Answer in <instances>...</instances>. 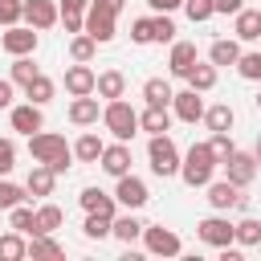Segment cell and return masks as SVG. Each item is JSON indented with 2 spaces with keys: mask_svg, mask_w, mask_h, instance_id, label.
<instances>
[{
  "mask_svg": "<svg viewBox=\"0 0 261 261\" xmlns=\"http://www.w3.org/2000/svg\"><path fill=\"white\" fill-rule=\"evenodd\" d=\"M220 163H216V155H212V147L208 143H196L192 151H188V159L179 163V175H184V184L188 188H204L208 179H212V171H216Z\"/></svg>",
  "mask_w": 261,
  "mask_h": 261,
  "instance_id": "obj_2",
  "label": "cell"
},
{
  "mask_svg": "<svg viewBox=\"0 0 261 261\" xmlns=\"http://www.w3.org/2000/svg\"><path fill=\"white\" fill-rule=\"evenodd\" d=\"M237 73L249 82H261V53H241L237 57Z\"/></svg>",
  "mask_w": 261,
  "mask_h": 261,
  "instance_id": "obj_37",
  "label": "cell"
},
{
  "mask_svg": "<svg viewBox=\"0 0 261 261\" xmlns=\"http://www.w3.org/2000/svg\"><path fill=\"white\" fill-rule=\"evenodd\" d=\"M208 147H212L216 163H224V159H228V155L237 151V147H232V139H228V130H212V143H208Z\"/></svg>",
  "mask_w": 261,
  "mask_h": 261,
  "instance_id": "obj_41",
  "label": "cell"
},
{
  "mask_svg": "<svg viewBox=\"0 0 261 261\" xmlns=\"http://www.w3.org/2000/svg\"><path fill=\"white\" fill-rule=\"evenodd\" d=\"M224 171H228V179H232L237 188H245V184H253V175H257V159H253L249 151H232V155L224 159Z\"/></svg>",
  "mask_w": 261,
  "mask_h": 261,
  "instance_id": "obj_10",
  "label": "cell"
},
{
  "mask_svg": "<svg viewBox=\"0 0 261 261\" xmlns=\"http://www.w3.org/2000/svg\"><path fill=\"white\" fill-rule=\"evenodd\" d=\"M232 33H237V41H257V37H261V12H257V8H241Z\"/></svg>",
  "mask_w": 261,
  "mask_h": 261,
  "instance_id": "obj_23",
  "label": "cell"
},
{
  "mask_svg": "<svg viewBox=\"0 0 261 261\" xmlns=\"http://www.w3.org/2000/svg\"><path fill=\"white\" fill-rule=\"evenodd\" d=\"M94 69L86 65V61H77V65H69L65 69V90L73 94V98H82V94H94Z\"/></svg>",
  "mask_w": 261,
  "mask_h": 261,
  "instance_id": "obj_14",
  "label": "cell"
},
{
  "mask_svg": "<svg viewBox=\"0 0 261 261\" xmlns=\"http://www.w3.org/2000/svg\"><path fill=\"white\" fill-rule=\"evenodd\" d=\"M200 57H196V45L192 41H175L171 45V57H167V69L175 73V77H188V69L196 65Z\"/></svg>",
  "mask_w": 261,
  "mask_h": 261,
  "instance_id": "obj_16",
  "label": "cell"
},
{
  "mask_svg": "<svg viewBox=\"0 0 261 261\" xmlns=\"http://www.w3.org/2000/svg\"><path fill=\"white\" fill-rule=\"evenodd\" d=\"M155 12H175V8H184V0H147Z\"/></svg>",
  "mask_w": 261,
  "mask_h": 261,
  "instance_id": "obj_49",
  "label": "cell"
},
{
  "mask_svg": "<svg viewBox=\"0 0 261 261\" xmlns=\"http://www.w3.org/2000/svg\"><path fill=\"white\" fill-rule=\"evenodd\" d=\"M98 4H106L110 12H122V4H126V0H98Z\"/></svg>",
  "mask_w": 261,
  "mask_h": 261,
  "instance_id": "obj_52",
  "label": "cell"
},
{
  "mask_svg": "<svg viewBox=\"0 0 261 261\" xmlns=\"http://www.w3.org/2000/svg\"><path fill=\"white\" fill-rule=\"evenodd\" d=\"M94 49H98V41H94L90 33H77V37L69 41V57H73V61H90Z\"/></svg>",
  "mask_w": 261,
  "mask_h": 261,
  "instance_id": "obj_35",
  "label": "cell"
},
{
  "mask_svg": "<svg viewBox=\"0 0 261 261\" xmlns=\"http://www.w3.org/2000/svg\"><path fill=\"white\" fill-rule=\"evenodd\" d=\"M12 106V82H0V110Z\"/></svg>",
  "mask_w": 261,
  "mask_h": 261,
  "instance_id": "obj_51",
  "label": "cell"
},
{
  "mask_svg": "<svg viewBox=\"0 0 261 261\" xmlns=\"http://www.w3.org/2000/svg\"><path fill=\"white\" fill-rule=\"evenodd\" d=\"M143 98H147V106H171L175 90H171L163 77H151V82H143Z\"/></svg>",
  "mask_w": 261,
  "mask_h": 261,
  "instance_id": "obj_24",
  "label": "cell"
},
{
  "mask_svg": "<svg viewBox=\"0 0 261 261\" xmlns=\"http://www.w3.org/2000/svg\"><path fill=\"white\" fill-rule=\"evenodd\" d=\"M24 20H29L33 29H53V24H57L53 0H24Z\"/></svg>",
  "mask_w": 261,
  "mask_h": 261,
  "instance_id": "obj_17",
  "label": "cell"
},
{
  "mask_svg": "<svg viewBox=\"0 0 261 261\" xmlns=\"http://www.w3.org/2000/svg\"><path fill=\"white\" fill-rule=\"evenodd\" d=\"M0 45H4L12 57H24V53H33V49H37V33H33V24H29V29L8 24V33L0 37Z\"/></svg>",
  "mask_w": 261,
  "mask_h": 261,
  "instance_id": "obj_13",
  "label": "cell"
},
{
  "mask_svg": "<svg viewBox=\"0 0 261 261\" xmlns=\"http://www.w3.org/2000/svg\"><path fill=\"white\" fill-rule=\"evenodd\" d=\"M29 257H65V249L57 241H49V232H33L29 241Z\"/></svg>",
  "mask_w": 261,
  "mask_h": 261,
  "instance_id": "obj_32",
  "label": "cell"
},
{
  "mask_svg": "<svg viewBox=\"0 0 261 261\" xmlns=\"http://www.w3.org/2000/svg\"><path fill=\"white\" fill-rule=\"evenodd\" d=\"M16 167V143L12 139H0V175H8Z\"/></svg>",
  "mask_w": 261,
  "mask_h": 261,
  "instance_id": "obj_45",
  "label": "cell"
},
{
  "mask_svg": "<svg viewBox=\"0 0 261 261\" xmlns=\"http://www.w3.org/2000/svg\"><path fill=\"white\" fill-rule=\"evenodd\" d=\"M143 241H147V253L155 257H179V237L163 224H143Z\"/></svg>",
  "mask_w": 261,
  "mask_h": 261,
  "instance_id": "obj_6",
  "label": "cell"
},
{
  "mask_svg": "<svg viewBox=\"0 0 261 261\" xmlns=\"http://www.w3.org/2000/svg\"><path fill=\"white\" fill-rule=\"evenodd\" d=\"M53 179H57V175H53L45 163H37V167L29 171V179H24V192H29V196H53Z\"/></svg>",
  "mask_w": 261,
  "mask_h": 261,
  "instance_id": "obj_22",
  "label": "cell"
},
{
  "mask_svg": "<svg viewBox=\"0 0 261 261\" xmlns=\"http://www.w3.org/2000/svg\"><path fill=\"white\" fill-rule=\"evenodd\" d=\"M257 41H261V37H257Z\"/></svg>",
  "mask_w": 261,
  "mask_h": 261,
  "instance_id": "obj_55",
  "label": "cell"
},
{
  "mask_svg": "<svg viewBox=\"0 0 261 261\" xmlns=\"http://www.w3.org/2000/svg\"><path fill=\"white\" fill-rule=\"evenodd\" d=\"M82 232H86L90 241H102V237H110V216H102V212H90V216H86V224H82Z\"/></svg>",
  "mask_w": 261,
  "mask_h": 261,
  "instance_id": "obj_36",
  "label": "cell"
},
{
  "mask_svg": "<svg viewBox=\"0 0 261 261\" xmlns=\"http://www.w3.org/2000/svg\"><path fill=\"white\" fill-rule=\"evenodd\" d=\"M20 257H29V245H24L20 232L12 228V232L0 237V261H20Z\"/></svg>",
  "mask_w": 261,
  "mask_h": 261,
  "instance_id": "obj_27",
  "label": "cell"
},
{
  "mask_svg": "<svg viewBox=\"0 0 261 261\" xmlns=\"http://www.w3.org/2000/svg\"><path fill=\"white\" fill-rule=\"evenodd\" d=\"M114 200L126 208V212H135V208H143L147 204V184L139 179V175H118V188H114Z\"/></svg>",
  "mask_w": 261,
  "mask_h": 261,
  "instance_id": "obj_7",
  "label": "cell"
},
{
  "mask_svg": "<svg viewBox=\"0 0 261 261\" xmlns=\"http://www.w3.org/2000/svg\"><path fill=\"white\" fill-rule=\"evenodd\" d=\"M241 8H245L241 0H212V12H232V16H237Z\"/></svg>",
  "mask_w": 261,
  "mask_h": 261,
  "instance_id": "obj_48",
  "label": "cell"
},
{
  "mask_svg": "<svg viewBox=\"0 0 261 261\" xmlns=\"http://www.w3.org/2000/svg\"><path fill=\"white\" fill-rule=\"evenodd\" d=\"M24 16V0H0V24H16Z\"/></svg>",
  "mask_w": 261,
  "mask_h": 261,
  "instance_id": "obj_44",
  "label": "cell"
},
{
  "mask_svg": "<svg viewBox=\"0 0 261 261\" xmlns=\"http://www.w3.org/2000/svg\"><path fill=\"white\" fill-rule=\"evenodd\" d=\"M147 159H151V171H155L159 179L179 175V151H175V143H171L167 135H151V143H147Z\"/></svg>",
  "mask_w": 261,
  "mask_h": 261,
  "instance_id": "obj_4",
  "label": "cell"
},
{
  "mask_svg": "<svg viewBox=\"0 0 261 261\" xmlns=\"http://www.w3.org/2000/svg\"><path fill=\"white\" fill-rule=\"evenodd\" d=\"M151 24H155V41H171V37H175V24H171V16H167V12L151 16Z\"/></svg>",
  "mask_w": 261,
  "mask_h": 261,
  "instance_id": "obj_46",
  "label": "cell"
},
{
  "mask_svg": "<svg viewBox=\"0 0 261 261\" xmlns=\"http://www.w3.org/2000/svg\"><path fill=\"white\" fill-rule=\"evenodd\" d=\"M57 224H61V208L57 204H45V208L33 212V232H53Z\"/></svg>",
  "mask_w": 261,
  "mask_h": 261,
  "instance_id": "obj_30",
  "label": "cell"
},
{
  "mask_svg": "<svg viewBox=\"0 0 261 261\" xmlns=\"http://www.w3.org/2000/svg\"><path fill=\"white\" fill-rule=\"evenodd\" d=\"M98 163H102V171L106 175H126L130 171V147L126 143H114V147H102V155H98Z\"/></svg>",
  "mask_w": 261,
  "mask_h": 261,
  "instance_id": "obj_11",
  "label": "cell"
},
{
  "mask_svg": "<svg viewBox=\"0 0 261 261\" xmlns=\"http://www.w3.org/2000/svg\"><path fill=\"white\" fill-rule=\"evenodd\" d=\"M257 110H261V94H257Z\"/></svg>",
  "mask_w": 261,
  "mask_h": 261,
  "instance_id": "obj_54",
  "label": "cell"
},
{
  "mask_svg": "<svg viewBox=\"0 0 261 261\" xmlns=\"http://www.w3.org/2000/svg\"><path fill=\"white\" fill-rule=\"evenodd\" d=\"M102 147H106V143H102L98 135H82V139L73 143V155H77L82 163H98V155H102Z\"/></svg>",
  "mask_w": 261,
  "mask_h": 261,
  "instance_id": "obj_29",
  "label": "cell"
},
{
  "mask_svg": "<svg viewBox=\"0 0 261 261\" xmlns=\"http://www.w3.org/2000/svg\"><path fill=\"white\" fill-rule=\"evenodd\" d=\"M65 20V33H82V12H57Z\"/></svg>",
  "mask_w": 261,
  "mask_h": 261,
  "instance_id": "obj_47",
  "label": "cell"
},
{
  "mask_svg": "<svg viewBox=\"0 0 261 261\" xmlns=\"http://www.w3.org/2000/svg\"><path fill=\"white\" fill-rule=\"evenodd\" d=\"M204 188H208V204H212L216 212H228V208H237V196H241V188H237L232 179H208Z\"/></svg>",
  "mask_w": 261,
  "mask_h": 261,
  "instance_id": "obj_12",
  "label": "cell"
},
{
  "mask_svg": "<svg viewBox=\"0 0 261 261\" xmlns=\"http://www.w3.org/2000/svg\"><path fill=\"white\" fill-rule=\"evenodd\" d=\"M139 126H143L147 135H167V126H171L167 106H147V110L139 114Z\"/></svg>",
  "mask_w": 261,
  "mask_h": 261,
  "instance_id": "obj_21",
  "label": "cell"
},
{
  "mask_svg": "<svg viewBox=\"0 0 261 261\" xmlns=\"http://www.w3.org/2000/svg\"><path fill=\"white\" fill-rule=\"evenodd\" d=\"M8 224H12L16 232H33V208L12 204V208H8Z\"/></svg>",
  "mask_w": 261,
  "mask_h": 261,
  "instance_id": "obj_38",
  "label": "cell"
},
{
  "mask_svg": "<svg viewBox=\"0 0 261 261\" xmlns=\"http://www.w3.org/2000/svg\"><path fill=\"white\" fill-rule=\"evenodd\" d=\"M33 77H37V65H33L29 57H16V61H12V82H16V86H29Z\"/></svg>",
  "mask_w": 261,
  "mask_h": 261,
  "instance_id": "obj_42",
  "label": "cell"
},
{
  "mask_svg": "<svg viewBox=\"0 0 261 261\" xmlns=\"http://www.w3.org/2000/svg\"><path fill=\"white\" fill-rule=\"evenodd\" d=\"M114 16H118V12H110V8H106V4H98V0H90L82 29H86L98 45H106V41H114Z\"/></svg>",
  "mask_w": 261,
  "mask_h": 261,
  "instance_id": "obj_5",
  "label": "cell"
},
{
  "mask_svg": "<svg viewBox=\"0 0 261 261\" xmlns=\"http://www.w3.org/2000/svg\"><path fill=\"white\" fill-rule=\"evenodd\" d=\"M90 0H61V12H86Z\"/></svg>",
  "mask_w": 261,
  "mask_h": 261,
  "instance_id": "obj_50",
  "label": "cell"
},
{
  "mask_svg": "<svg viewBox=\"0 0 261 261\" xmlns=\"http://www.w3.org/2000/svg\"><path fill=\"white\" fill-rule=\"evenodd\" d=\"M208 57H212V65H237V57H241V45H237V41H228V37H220V41H212Z\"/></svg>",
  "mask_w": 261,
  "mask_h": 261,
  "instance_id": "obj_25",
  "label": "cell"
},
{
  "mask_svg": "<svg viewBox=\"0 0 261 261\" xmlns=\"http://www.w3.org/2000/svg\"><path fill=\"white\" fill-rule=\"evenodd\" d=\"M110 232H114V237H118L122 245H130V241H135V237L143 232V224H139V220H135V216L126 212V216H114V220H110Z\"/></svg>",
  "mask_w": 261,
  "mask_h": 261,
  "instance_id": "obj_31",
  "label": "cell"
},
{
  "mask_svg": "<svg viewBox=\"0 0 261 261\" xmlns=\"http://www.w3.org/2000/svg\"><path fill=\"white\" fill-rule=\"evenodd\" d=\"M184 12H188L192 24H204L208 16H216V12H212V0H184Z\"/></svg>",
  "mask_w": 261,
  "mask_h": 261,
  "instance_id": "obj_39",
  "label": "cell"
},
{
  "mask_svg": "<svg viewBox=\"0 0 261 261\" xmlns=\"http://www.w3.org/2000/svg\"><path fill=\"white\" fill-rule=\"evenodd\" d=\"M29 155H33L37 163H45L53 175H61V171H69L73 147H65V139L53 135V130H33V135H29Z\"/></svg>",
  "mask_w": 261,
  "mask_h": 261,
  "instance_id": "obj_1",
  "label": "cell"
},
{
  "mask_svg": "<svg viewBox=\"0 0 261 261\" xmlns=\"http://www.w3.org/2000/svg\"><path fill=\"white\" fill-rule=\"evenodd\" d=\"M20 200H24V188H16V184H8V179L0 175V208L8 212V208H12V204H20Z\"/></svg>",
  "mask_w": 261,
  "mask_h": 261,
  "instance_id": "obj_43",
  "label": "cell"
},
{
  "mask_svg": "<svg viewBox=\"0 0 261 261\" xmlns=\"http://www.w3.org/2000/svg\"><path fill=\"white\" fill-rule=\"evenodd\" d=\"M102 122H106V130H110L118 143H126V139L139 130V114H135V106H130V102H122V98H110V102H106Z\"/></svg>",
  "mask_w": 261,
  "mask_h": 261,
  "instance_id": "obj_3",
  "label": "cell"
},
{
  "mask_svg": "<svg viewBox=\"0 0 261 261\" xmlns=\"http://www.w3.org/2000/svg\"><path fill=\"white\" fill-rule=\"evenodd\" d=\"M196 237H200L204 245H212V249H224V245H232V224H228L224 216H204V220L196 224Z\"/></svg>",
  "mask_w": 261,
  "mask_h": 261,
  "instance_id": "obj_8",
  "label": "cell"
},
{
  "mask_svg": "<svg viewBox=\"0 0 261 261\" xmlns=\"http://www.w3.org/2000/svg\"><path fill=\"white\" fill-rule=\"evenodd\" d=\"M98 98H90V94H82V98H73L69 102V122H77V126H90V122H98Z\"/></svg>",
  "mask_w": 261,
  "mask_h": 261,
  "instance_id": "obj_20",
  "label": "cell"
},
{
  "mask_svg": "<svg viewBox=\"0 0 261 261\" xmlns=\"http://www.w3.org/2000/svg\"><path fill=\"white\" fill-rule=\"evenodd\" d=\"M253 159H257V163H261V139H257V147H253Z\"/></svg>",
  "mask_w": 261,
  "mask_h": 261,
  "instance_id": "obj_53",
  "label": "cell"
},
{
  "mask_svg": "<svg viewBox=\"0 0 261 261\" xmlns=\"http://www.w3.org/2000/svg\"><path fill=\"white\" fill-rule=\"evenodd\" d=\"M232 241H241V245H261V220H241V224H232Z\"/></svg>",
  "mask_w": 261,
  "mask_h": 261,
  "instance_id": "obj_34",
  "label": "cell"
},
{
  "mask_svg": "<svg viewBox=\"0 0 261 261\" xmlns=\"http://www.w3.org/2000/svg\"><path fill=\"white\" fill-rule=\"evenodd\" d=\"M130 41H135V45H151V41H155V24H151V16H139V20L130 24Z\"/></svg>",
  "mask_w": 261,
  "mask_h": 261,
  "instance_id": "obj_40",
  "label": "cell"
},
{
  "mask_svg": "<svg viewBox=\"0 0 261 261\" xmlns=\"http://www.w3.org/2000/svg\"><path fill=\"white\" fill-rule=\"evenodd\" d=\"M94 90H98V98H106V102H110V98H122V94H126V77H122L118 69H106V73L94 77Z\"/></svg>",
  "mask_w": 261,
  "mask_h": 261,
  "instance_id": "obj_19",
  "label": "cell"
},
{
  "mask_svg": "<svg viewBox=\"0 0 261 261\" xmlns=\"http://www.w3.org/2000/svg\"><path fill=\"white\" fill-rule=\"evenodd\" d=\"M41 126H45V114H41V106H37V102L12 106V130H20V135H33V130H41Z\"/></svg>",
  "mask_w": 261,
  "mask_h": 261,
  "instance_id": "obj_15",
  "label": "cell"
},
{
  "mask_svg": "<svg viewBox=\"0 0 261 261\" xmlns=\"http://www.w3.org/2000/svg\"><path fill=\"white\" fill-rule=\"evenodd\" d=\"M188 86H192V90H200V94H204V90H212V86H216V65H200V61H196V65L188 69Z\"/></svg>",
  "mask_w": 261,
  "mask_h": 261,
  "instance_id": "obj_28",
  "label": "cell"
},
{
  "mask_svg": "<svg viewBox=\"0 0 261 261\" xmlns=\"http://www.w3.org/2000/svg\"><path fill=\"white\" fill-rule=\"evenodd\" d=\"M77 200H82V208H86V212H102V216H110V220H114V208H118V200H114V196H106L102 188H86Z\"/></svg>",
  "mask_w": 261,
  "mask_h": 261,
  "instance_id": "obj_18",
  "label": "cell"
},
{
  "mask_svg": "<svg viewBox=\"0 0 261 261\" xmlns=\"http://www.w3.org/2000/svg\"><path fill=\"white\" fill-rule=\"evenodd\" d=\"M24 94H29V102H37V106H45L49 98H53V82L45 77V73H37L29 86H24Z\"/></svg>",
  "mask_w": 261,
  "mask_h": 261,
  "instance_id": "obj_33",
  "label": "cell"
},
{
  "mask_svg": "<svg viewBox=\"0 0 261 261\" xmlns=\"http://www.w3.org/2000/svg\"><path fill=\"white\" fill-rule=\"evenodd\" d=\"M232 106L228 102H216V106H208L204 110V122H208V130H232Z\"/></svg>",
  "mask_w": 261,
  "mask_h": 261,
  "instance_id": "obj_26",
  "label": "cell"
},
{
  "mask_svg": "<svg viewBox=\"0 0 261 261\" xmlns=\"http://www.w3.org/2000/svg\"><path fill=\"white\" fill-rule=\"evenodd\" d=\"M171 110H175L179 122H200V118H204V98H200V90H179V94L171 98Z\"/></svg>",
  "mask_w": 261,
  "mask_h": 261,
  "instance_id": "obj_9",
  "label": "cell"
}]
</instances>
